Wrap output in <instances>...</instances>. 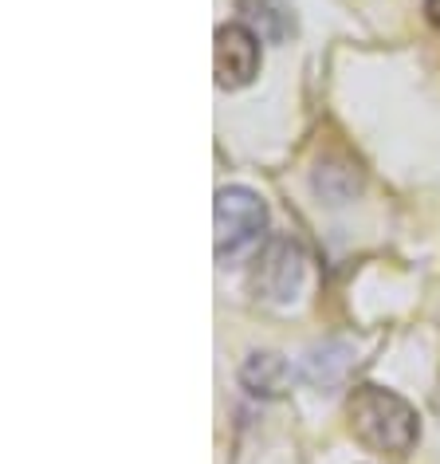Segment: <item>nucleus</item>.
<instances>
[{"label":"nucleus","mask_w":440,"mask_h":464,"mask_svg":"<svg viewBox=\"0 0 440 464\" xmlns=\"http://www.w3.org/2000/svg\"><path fill=\"white\" fill-rule=\"evenodd\" d=\"M287 378H292V370L280 354L272 351H256L244 358V366H240V382H244V390L252 398H280L287 390Z\"/></svg>","instance_id":"39448f33"},{"label":"nucleus","mask_w":440,"mask_h":464,"mask_svg":"<svg viewBox=\"0 0 440 464\" xmlns=\"http://www.w3.org/2000/svg\"><path fill=\"white\" fill-rule=\"evenodd\" d=\"M216 87L240 91L260 75V36L248 24H220L213 44Z\"/></svg>","instance_id":"7ed1b4c3"},{"label":"nucleus","mask_w":440,"mask_h":464,"mask_svg":"<svg viewBox=\"0 0 440 464\" xmlns=\"http://www.w3.org/2000/svg\"><path fill=\"white\" fill-rule=\"evenodd\" d=\"M303 272H307L303 248L295 240L275 237L260 252L256 272H252V287H256V295L272 299V304H287V299H295L299 284H303Z\"/></svg>","instance_id":"20e7f679"},{"label":"nucleus","mask_w":440,"mask_h":464,"mask_svg":"<svg viewBox=\"0 0 440 464\" xmlns=\"http://www.w3.org/2000/svg\"><path fill=\"white\" fill-rule=\"evenodd\" d=\"M244 24L268 44H283L295 32V16L287 13L280 0H236Z\"/></svg>","instance_id":"423d86ee"},{"label":"nucleus","mask_w":440,"mask_h":464,"mask_svg":"<svg viewBox=\"0 0 440 464\" xmlns=\"http://www.w3.org/2000/svg\"><path fill=\"white\" fill-rule=\"evenodd\" d=\"M213 228L216 260H240L244 252L260 245L263 228H268V205H263L260 193L244 189V185H228V189L216 193Z\"/></svg>","instance_id":"f03ea898"},{"label":"nucleus","mask_w":440,"mask_h":464,"mask_svg":"<svg viewBox=\"0 0 440 464\" xmlns=\"http://www.w3.org/2000/svg\"><path fill=\"white\" fill-rule=\"evenodd\" d=\"M425 13H428V20L440 28V0H425Z\"/></svg>","instance_id":"6e6552de"},{"label":"nucleus","mask_w":440,"mask_h":464,"mask_svg":"<svg viewBox=\"0 0 440 464\" xmlns=\"http://www.w3.org/2000/svg\"><path fill=\"white\" fill-rule=\"evenodd\" d=\"M346 417H350L354 437L374 452H393L405 457L416 437H421V417L401 393L386 386H354L350 401H346Z\"/></svg>","instance_id":"f257e3e1"},{"label":"nucleus","mask_w":440,"mask_h":464,"mask_svg":"<svg viewBox=\"0 0 440 464\" xmlns=\"http://www.w3.org/2000/svg\"><path fill=\"white\" fill-rule=\"evenodd\" d=\"M339 351H342V343H330V346H322V351H315V354L307 358V382H311V386H322V390H327V386H334V382H339L342 366H346V354H350V351H346L342 358H334Z\"/></svg>","instance_id":"0eeeda50"}]
</instances>
